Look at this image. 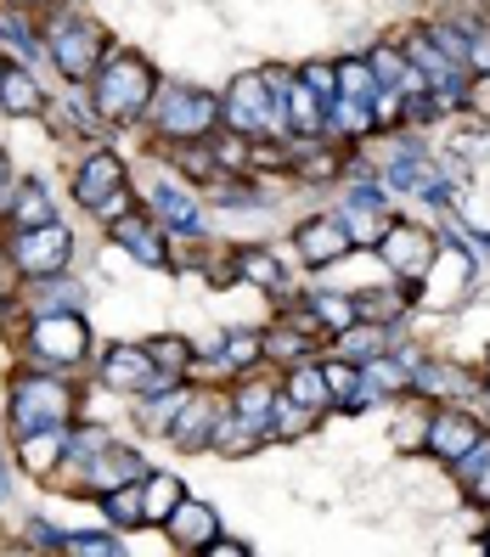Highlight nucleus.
Returning a JSON list of instances; mask_svg holds the SVG:
<instances>
[{
	"label": "nucleus",
	"mask_w": 490,
	"mask_h": 557,
	"mask_svg": "<svg viewBox=\"0 0 490 557\" xmlns=\"http://www.w3.org/2000/svg\"><path fill=\"white\" fill-rule=\"evenodd\" d=\"M254 349H259V338H254V333H237V338H232V355H225V360H232V367H248Z\"/></svg>",
	"instance_id": "72a5a7b5"
},
{
	"label": "nucleus",
	"mask_w": 490,
	"mask_h": 557,
	"mask_svg": "<svg viewBox=\"0 0 490 557\" xmlns=\"http://www.w3.org/2000/svg\"><path fill=\"white\" fill-rule=\"evenodd\" d=\"M46 287H35V315H62V305H79V287L62 276H40Z\"/></svg>",
	"instance_id": "b1692460"
},
{
	"label": "nucleus",
	"mask_w": 490,
	"mask_h": 557,
	"mask_svg": "<svg viewBox=\"0 0 490 557\" xmlns=\"http://www.w3.org/2000/svg\"><path fill=\"white\" fill-rule=\"evenodd\" d=\"M163 530H170L175 546H209V535L220 530V523H215V512L204 502H181L170 518H163Z\"/></svg>",
	"instance_id": "9b49d317"
},
{
	"label": "nucleus",
	"mask_w": 490,
	"mask_h": 557,
	"mask_svg": "<svg viewBox=\"0 0 490 557\" xmlns=\"http://www.w3.org/2000/svg\"><path fill=\"white\" fill-rule=\"evenodd\" d=\"M468 69L490 74V40H485V35H474V46H468Z\"/></svg>",
	"instance_id": "f704fd0d"
},
{
	"label": "nucleus",
	"mask_w": 490,
	"mask_h": 557,
	"mask_svg": "<svg viewBox=\"0 0 490 557\" xmlns=\"http://www.w3.org/2000/svg\"><path fill=\"white\" fill-rule=\"evenodd\" d=\"M147 96H152L147 62L113 57L108 69H102V79H96V113H102V119H136L147 108Z\"/></svg>",
	"instance_id": "f03ea898"
},
{
	"label": "nucleus",
	"mask_w": 490,
	"mask_h": 557,
	"mask_svg": "<svg viewBox=\"0 0 490 557\" xmlns=\"http://www.w3.org/2000/svg\"><path fill=\"white\" fill-rule=\"evenodd\" d=\"M378 349H383V326H372V321L367 326H355V321L344 326V338H339L344 360H362V367H367V360H378Z\"/></svg>",
	"instance_id": "412c9836"
},
{
	"label": "nucleus",
	"mask_w": 490,
	"mask_h": 557,
	"mask_svg": "<svg viewBox=\"0 0 490 557\" xmlns=\"http://www.w3.org/2000/svg\"><path fill=\"white\" fill-rule=\"evenodd\" d=\"M316 310H321V321H327V326H350L355 315H362V310H355V299H339V293H321Z\"/></svg>",
	"instance_id": "7c9ffc66"
},
{
	"label": "nucleus",
	"mask_w": 490,
	"mask_h": 557,
	"mask_svg": "<svg viewBox=\"0 0 490 557\" xmlns=\"http://www.w3.org/2000/svg\"><path fill=\"white\" fill-rule=\"evenodd\" d=\"M28 344H35V355L46 360V367H74V360H85L90 349V326L62 310V315H35V333H28Z\"/></svg>",
	"instance_id": "7ed1b4c3"
},
{
	"label": "nucleus",
	"mask_w": 490,
	"mask_h": 557,
	"mask_svg": "<svg viewBox=\"0 0 490 557\" xmlns=\"http://www.w3.org/2000/svg\"><path fill=\"white\" fill-rule=\"evenodd\" d=\"M62 411H69V388H62L57 377H23L12 388V417H17L23 434L51 429V422H62Z\"/></svg>",
	"instance_id": "39448f33"
},
{
	"label": "nucleus",
	"mask_w": 490,
	"mask_h": 557,
	"mask_svg": "<svg viewBox=\"0 0 490 557\" xmlns=\"http://www.w3.org/2000/svg\"><path fill=\"white\" fill-rule=\"evenodd\" d=\"M152 203H158V220L175 225V232H198V203L186 198V191H175L170 181L152 186Z\"/></svg>",
	"instance_id": "dca6fc26"
},
{
	"label": "nucleus",
	"mask_w": 490,
	"mask_h": 557,
	"mask_svg": "<svg viewBox=\"0 0 490 557\" xmlns=\"http://www.w3.org/2000/svg\"><path fill=\"white\" fill-rule=\"evenodd\" d=\"M339 96H362V102H372V96H378L372 62H339Z\"/></svg>",
	"instance_id": "393cba45"
},
{
	"label": "nucleus",
	"mask_w": 490,
	"mask_h": 557,
	"mask_svg": "<svg viewBox=\"0 0 490 557\" xmlns=\"http://www.w3.org/2000/svg\"><path fill=\"white\" fill-rule=\"evenodd\" d=\"M327 395H333V388H327V372H310V367H299L287 377V406H299V411H321L327 406Z\"/></svg>",
	"instance_id": "a211bd4d"
},
{
	"label": "nucleus",
	"mask_w": 490,
	"mask_h": 557,
	"mask_svg": "<svg viewBox=\"0 0 490 557\" xmlns=\"http://www.w3.org/2000/svg\"><path fill=\"white\" fill-rule=\"evenodd\" d=\"M220 119V102L209 90H175L170 102L158 108V124L170 129V136H181V141H192V136H204V129Z\"/></svg>",
	"instance_id": "423d86ee"
},
{
	"label": "nucleus",
	"mask_w": 490,
	"mask_h": 557,
	"mask_svg": "<svg viewBox=\"0 0 490 557\" xmlns=\"http://www.w3.org/2000/svg\"><path fill=\"white\" fill-rule=\"evenodd\" d=\"M147 355H152V367H158V372H170V377L186 367V344H181V338H152Z\"/></svg>",
	"instance_id": "c756f323"
},
{
	"label": "nucleus",
	"mask_w": 490,
	"mask_h": 557,
	"mask_svg": "<svg viewBox=\"0 0 490 557\" xmlns=\"http://www.w3.org/2000/svg\"><path fill=\"white\" fill-rule=\"evenodd\" d=\"M0 108H7V113H35L40 108V85L28 79L23 69H7V74H0Z\"/></svg>",
	"instance_id": "aec40b11"
},
{
	"label": "nucleus",
	"mask_w": 490,
	"mask_h": 557,
	"mask_svg": "<svg viewBox=\"0 0 490 557\" xmlns=\"http://www.w3.org/2000/svg\"><path fill=\"white\" fill-rule=\"evenodd\" d=\"M417 383H422V388H440V395H445V388H468L463 372H451V367H422Z\"/></svg>",
	"instance_id": "473e14b6"
},
{
	"label": "nucleus",
	"mask_w": 490,
	"mask_h": 557,
	"mask_svg": "<svg viewBox=\"0 0 490 557\" xmlns=\"http://www.w3.org/2000/svg\"><path fill=\"white\" fill-rule=\"evenodd\" d=\"M69 232L51 220V225H28V232H17L12 243V259L23 276H62V265H69Z\"/></svg>",
	"instance_id": "20e7f679"
},
{
	"label": "nucleus",
	"mask_w": 490,
	"mask_h": 557,
	"mask_svg": "<svg viewBox=\"0 0 490 557\" xmlns=\"http://www.w3.org/2000/svg\"><path fill=\"white\" fill-rule=\"evenodd\" d=\"M485 546H490V535H485Z\"/></svg>",
	"instance_id": "ea45409f"
},
{
	"label": "nucleus",
	"mask_w": 490,
	"mask_h": 557,
	"mask_svg": "<svg viewBox=\"0 0 490 557\" xmlns=\"http://www.w3.org/2000/svg\"><path fill=\"white\" fill-rule=\"evenodd\" d=\"M287 119H293V129H305V136H316L327 124V96H316V85L305 74H299V85H287Z\"/></svg>",
	"instance_id": "ddd939ff"
},
{
	"label": "nucleus",
	"mask_w": 490,
	"mask_h": 557,
	"mask_svg": "<svg viewBox=\"0 0 490 557\" xmlns=\"http://www.w3.org/2000/svg\"><path fill=\"white\" fill-rule=\"evenodd\" d=\"M429 445L440 450V456H468V445H479V429L468 417H456V411H445V417H434V429H429Z\"/></svg>",
	"instance_id": "4468645a"
},
{
	"label": "nucleus",
	"mask_w": 490,
	"mask_h": 557,
	"mask_svg": "<svg viewBox=\"0 0 490 557\" xmlns=\"http://www.w3.org/2000/svg\"><path fill=\"white\" fill-rule=\"evenodd\" d=\"M102 502H108V518H113V523H147V518H142V490L113 484V490H102Z\"/></svg>",
	"instance_id": "bb28decb"
},
{
	"label": "nucleus",
	"mask_w": 490,
	"mask_h": 557,
	"mask_svg": "<svg viewBox=\"0 0 490 557\" xmlns=\"http://www.w3.org/2000/svg\"><path fill=\"white\" fill-rule=\"evenodd\" d=\"M209 417H215V406L209 400H192L175 422H170V429H175V440H186V445H198L204 440V429H209Z\"/></svg>",
	"instance_id": "cd10ccee"
},
{
	"label": "nucleus",
	"mask_w": 490,
	"mask_h": 557,
	"mask_svg": "<svg viewBox=\"0 0 490 557\" xmlns=\"http://www.w3.org/2000/svg\"><path fill=\"white\" fill-rule=\"evenodd\" d=\"M119 181H124V170H119V158L113 152H96L85 170H79V181H74V191H79V203H102V198H113L119 191Z\"/></svg>",
	"instance_id": "f8f14e48"
},
{
	"label": "nucleus",
	"mask_w": 490,
	"mask_h": 557,
	"mask_svg": "<svg viewBox=\"0 0 490 557\" xmlns=\"http://www.w3.org/2000/svg\"><path fill=\"white\" fill-rule=\"evenodd\" d=\"M136 473H142V456H136V450H113L108 462H96V456H90V468H85V479H90L96 490H113L119 479L130 484Z\"/></svg>",
	"instance_id": "6ab92c4d"
},
{
	"label": "nucleus",
	"mask_w": 490,
	"mask_h": 557,
	"mask_svg": "<svg viewBox=\"0 0 490 557\" xmlns=\"http://www.w3.org/2000/svg\"><path fill=\"white\" fill-rule=\"evenodd\" d=\"M17 7H40V0H17Z\"/></svg>",
	"instance_id": "58836bf2"
},
{
	"label": "nucleus",
	"mask_w": 490,
	"mask_h": 557,
	"mask_svg": "<svg viewBox=\"0 0 490 557\" xmlns=\"http://www.w3.org/2000/svg\"><path fill=\"white\" fill-rule=\"evenodd\" d=\"M0 186H7V158H0Z\"/></svg>",
	"instance_id": "4c0bfd02"
},
{
	"label": "nucleus",
	"mask_w": 490,
	"mask_h": 557,
	"mask_svg": "<svg viewBox=\"0 0 490 557\" xmlns=\"http://www.w3.org/2000/svg\"><path fill=\"white\" fill-rule=\"evenodd\" d=\"M344 248H350L344 220H310L299 232V253L310 259V265H333V259H344Z\"/></svg>",
	"instance_id": "9d476101"
},
{
	"label": "nucleus",
	"mask_w": 490,
	"mask_h": 557,
	"mask_svg": "<svg viewBox=\"0 0 490 557\" xmlns=\"http://www.w3.org/2000/svg\"><path fill=\"white\" fill-rule=\"evenodd\" d=\"M383 259L395 265L401 276H422L434 265V243H429V232H417V225H401V232H383Z\"/></svg>",
	"instance_id": "6e6552de"
},
{
	"label": "nucleus",
	"mask_w": 490,
	"mask_h": 557,
	"mask_svg": "<svg viewBox=\"0 0 490 557\" xmlns=\"http://www.w3.org/2000/svg\"><path fill=\"white\" fill-rule=\"evenodd\" d=\"M237 276H243V282H259V287H277V282H282V271H277L271 253H243V259H237Z\"/></svg>",
	"instance_id": "c85d7f7f"
},
{
	"label": "nucleus",
	"mask_w": 490,
	"mask_h": 557,
	"mask_svg": "<svg viewBox=\"0 0 490 557\" xmlns=\"http://www.w3.org/2000/svg\"><path fill=\"white\" fill-rule=\"evenodd\" d=\"M12 220H17V232H28V225H51V220H57V214H51V198H46V191H40L35 181L23 186V198H17Z\"/></svg>",
	"instance_id": "5701e85b"
},
{
	"label": "nucleus",
	"mask_w": 490,
	"mask_h": 557,
	"mask_svg": "<svg viewBox=\"0 0 490 557\" xmlns=\"http://www.w3.org/2000/svg\"><path fill=\"white\" fill-rule=\"evenodd\" d=\"M119 243H124L130 253H136L142 265H163V243H158V237L147 232L142 220H119Z\"/></svg>",
	"instance_id": "4be33fe9"
},
{
	"label": "nucleus",
	"mask_w": 490,
	"mask_h": 557,
	"mask_svg": "<svg viewBox=\"0 0 490 557\" xmlns=\"http://www.w3.org/2000/svg\"><path fill=\"white\" fill-rule=\"evenodd\" d=\"M327 113H333V124L344 129V136H367V129H372V113H367L362 96H339V102L327 108Z\"/></svg>",
	"instance_id": "a878e982"
},
{
	"label": "nucleus",
	"mask_w": 490,
	"mask_h": 557,
	"mask_svg": "<svg viewBox=\"0 0 490 557\" xmlns=\"http://www.w3.org/2000/svg\"><path fill=\"white\" fill-rule=\"evenodd\" d=\"M479 502H490V468L479 473Z\"/></svg>",
	"instance_id": "e433bc0d"
},
{
	"label": "nucleus",
	"mask_w": 490,
	"mask_h": 557,
	"mask_svg": "<svg viewBox=\"0 0 490 557\" xmlns=\"http://www.w3.org/2000/svg\"><path fill=\"white\" fill-rule=\"evenodd\" d=\"M51 51H57V62H62V74H69V79H90V74H96V51H102V40H96L90 28L69 23V28H57Z\"/></svg>",
	"instance_id": "1a4fd4ad"
},
{
	"label": "nucleus",
	"mask_w": 490,
	"mask_h": 557,
	"mask_svg": "<svg viewBox=\"0 0 490 557\" xmlns=\"http://www.w3.org/2000/svg\"><path fill=\"white\" fill-rule=\"evenodd\" d=\"M204 552H209V557H248V546H243V541H209Z\"/></svg>",
	"instance_id": "c9c22d12"
},
{
	"label": "nucleus",
	"mask_w": 490,
	"mask_h": 557,
	"mask_svg": "<svg viewBox=\"0 0 490 557\" xmlns=\"http://www.w3.org/2000/svg\"><path fill=\"white\" fill-rule=\"evenodd\" d=\"M62 450H69V445H62L57 422H51V429H35V434H23V468L28 473H51L62 462Z\"/></svg>",
	"instance_id": "2eb2a0df"
},
{
	"label": "nucleus",
	"mask_w": 490,
	"mask_h": 557,
	"mask_svg": "<svg viewBox=\"0 0 490 557\" xmlns=\"http://www.w3.org/2000/svg\"><path fill=\"white\" fill-rule=\"evenodd\" d=\"M181 502H186V496H181V479L158 473V479H147V490H142V518H147V523H163Z\"/></svg>",
	"instance_id": "f3484780"
},
{
	"label": "nucleus",
	"mask_w": 490,
	"mask_h": 557,
	"mask_svg": "<svg viewBox=\"0 0 490 557\" xmlns=\"http://www.w3.org/2000/svg\"><path fill=\"white\" fill-rule=\"evenodd\" d=\"M282 102H287L282 74H248V79L232 85V96L220 102V113H225V124H232L237 136H259V129L282 124Z\"/></svg>",
	"instance_id": "f257e3e1"
},
{
	"label": "nucleus",
	"mask_w": 490,
	"mask_h": 557,
	"mask_svg": "<svg viewBox=\"0 0 490 557\" xmlns=\"http://www.w3.org/2000/svg\"><path fill=\"white\" fill-rule=\"evenodd\" d=\"M69 456H74V462H90V456H108V434H102V429H79V434L69 440Z\"/></svg>",
	"instance_id": "2f4dec72"
},
{
	"label": "nucleus",
	"mask_w": 490,
	"mask_h": 557,
	"mask_svg": "<svg viewBox=\"0 0 490 557\" xmlns=\"http://www.w3.org/2000/svg\"><path fill=\"white\" fill-rule=\"evenodd\" d=\"M102 377H108L113 388H142V395H158V388H170V372H158L147 349H113V355H108V367H102Z\"/></svg>",
	"instance_id": "0eeeda50"
}]
</instances>
